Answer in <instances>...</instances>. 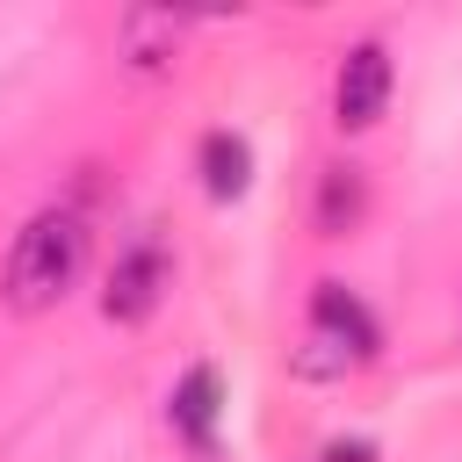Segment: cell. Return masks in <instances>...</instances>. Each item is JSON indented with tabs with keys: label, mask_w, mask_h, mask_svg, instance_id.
Listing matches in <instances>:
<instances>
[{
	"label": "cell",
	"mask_w": 462,
	"mask_h": 462,
	"mask_svg": "<svg viewBox=\"0 0 462 462\" xmlns=\"http://www.w3.org/2000/svg\"><path fill=\"white\" fill-rule=\"evenodd\" d=\"M195 173H202V188H209L217 202H238L245 180H253V144H245L238 130H209L202 152H195Z\"/></svg>",
	"instance_id": "7"
},
{
	"label": "cell",
	"mask_w": 462,
	"mask_h": 462,
	"mask_svg": "<svg viewBox=\"0 0 462 462\" xmlns=\"http://www.w3.org/2000/svg\"><path fill=\"white\" fill-rule=\"evenodd\" d=\"M361 209H368L361 166H325V180H318V231H325V238H346V231L361 224Z\"/></svg>",
	"instance_id": "8"
},
{
	"label": "cell",
	"mask_w": 462,
	"mask_h": 462,
	"mask_svg": "<svg viewBox=\"0 0 462 462\" xmlns=\"http://www.w3.org/2000/svg\"><path fill=\"white\" fill-rule=\"evenodd\" d=\"M87 274V217L79 209H36L14 245H7V274H0V296L7 310L36 318L51 303H65V289Z\"/></svg>",
	"instance_id": "1"
},
{
	"label": "cell",
	"mask_w": 462,
	"mask_h": 462,
	"mask_svg": "<svg viewBox=\"0 0 462 462\" xmlns=\"http://www.w3.org/2000/svg\"><path fill=\"white\" fill-rule=\"evenodd\" d=\"M390 51L368 36V43H346L339 72H332V123L339 130H375L383 108H390Z\"/></svg>",
	"instance_id": "4"
},
{
	"label": "cell",
	"mask_w": 462,
	"mask_h": 462,
	"mask_svg": "<svg viewBox=\"0 0 462 462\" xmlns=\"http://www.w3.org/2000/svg\"><path fill=\"white\" fill-rule=\"evenodd\" d=\"M217 419H224V383H217L209 361H195V368L173 383V397H166V426H173L195 455H217Z\"/></svg>",
	"instance_id": "5"
},
{
	"label": "cell",
	"mask_w": 462,
	"mask_h": 462,
	"mask_svg": "<svg viewBox=\"0 0 462 462\" xmlns=\"http://www.w3.org/2000/svg\"><path fill=\"white\" fill-rule=\"evenodd\" d=\"M318 462H375V440H325Z\"/></svg>",
	"instance_id": "9"
},
{
	"label": "cell",
	"mask_w": 462,
	"mask_h": 462,
	"mask_svg": "<svg viewBox=\"0 0 462 462\" xmlns=\"http://www.w3.org/2000/svg\"><path fill=\"white\" fill-rule=\"evenodd\" d=\"M383 354V325L368 318V303L346 289V282H318L310 289V332L296 346V375L303 383H332L361 361Z\"/></svg>",
	"instance_id": "2"
},
{
	"label": "cell",
	"mask_w": 462,
	"mask_h": 462,
	"mask_svg": "<svg viewBox=\"0 0 462 462\" xmlns=\"http://www.w3.org/2000/svg\"><path fill=\"white\" fill-rule=\"evenodd\" d=\"M180 29H188V14H173V7H130L116 22V43L137 72H166L173 51H180Z\"/></svg>",
	"instance_id": "6"
},
{
	"label": "cell",
	"mask_w": 462,
	"mask_h": 462,
	"mask_svg": "<svg viewBox=\"0 0 462 462\" xmlns=\"http://www.w3.org/2000/svg\"><path fill=\"white\" fill-rule=\"evenodd\" d=\"M166 289H173V260H166V245H159L152 231H137V238L116 253V267H108L101 318H108V325H144Z\"/></svg>",
	"instance_id": "3"
}]
</instances>
